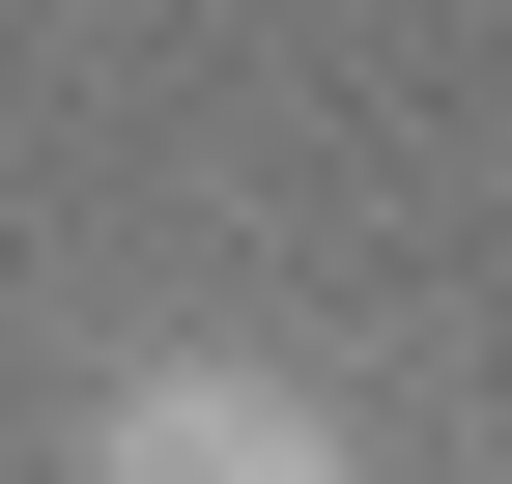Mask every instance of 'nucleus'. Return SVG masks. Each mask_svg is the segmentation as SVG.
Instances as JSON below:
<instances>
[{"instance_id": "obj_1", "label": "nucleus", "mask_w": 512, "mask_h": 484, "mask_svg": "<svg viewBox=\"0 0 512 484\" xmlns=\"http://www.w3.org/2000/svg\"><path fill=\"white\" fill-rule=\"evenodd\" d=\"M86 484H342V399L256 371V342H143L86 399Z\"/></svg>"}]
</instances>
